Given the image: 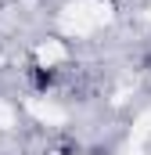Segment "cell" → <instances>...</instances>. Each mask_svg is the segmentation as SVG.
I'll use <instances>...</instances> for the list:
<instances>
[]
</instances>
